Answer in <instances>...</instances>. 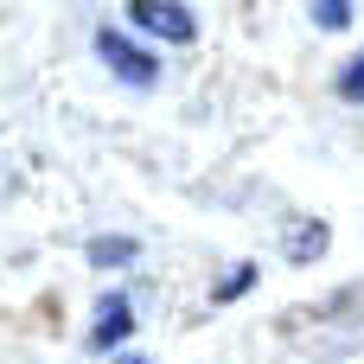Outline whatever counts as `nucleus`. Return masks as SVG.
Masks as SVG:
<instances>
[{"label": "nucleus", "mask_w": 364, "mask_h": 364, "mask_svg": "<svg viewBox=\"0 0 364 364\" xmlns=\"http://www.w3.org/2000/svg\"><path fill=\"white\" fill-rule=\"evenodd\" d=\"M128 333H134L128 294H102V301H96V320H90V352H115Z\"/></svg>", "instance_id": "obj_3"}, {"label": "nucleus", "mask_w": 364, "mask_h": 364, "mask_svg": "<svg viewBox=\"0 0 364 364\" xmlns=\"http://www.w3.org/2000/svg\"><path fill=\"white\" fill-rule=\"evenodd\" d=\"M128 19L154 38H173V45H192L198 38V19L179 6V0H128Z\"/></svg>", "instance_id": "obj_2"}, {"label": "nucleus", "mask_w": 364, "mask_h": 364, "mask_svg": "<svg viewBox=\"0 0 364 364\" xmlns=\"http://www.w3.org/2000/svg\"><path fill=\"white\" fill-rule=\"evenodd\" d=\"M90 262H96V269L134 262V243H128V237H96V243H90Z\"/></svg>", "instance_id": "obj_4"}, {"label": "nucleus", "mask_w": 364, "mask_h": 364, "mask_svg": "<svg viewBox=\"0 0 364 364\" xmlns=\"http://www.w3.org/2000/svg\"><path fill=\"white\" fill-rule=\"evenodd\" d=\"M339 96H346V102H364V51L339 70Z\"/></svg>", "instance_id": "obj_6"}, {"label": "nucleus", "mask_w": 364, "mask_h": 364, "mask_svg": "<svg viewBox=\"0 0 364 364\" xmlns=\"http://www.w3.org/2000/svg\"><path fill=\"white\" fill-rule=\"evenodd\" d=\"M243 288H256V269H250V262H243V269H230V275L218 282V301H237Z\"/></svg>", "instance_id": "obj_8"}, {"label": "nucleus", "mask_w": 364, "mask_h": 364, "mask_svg": "<svg viewBox=\"0 0 364 364\" xmlns=\"http://www.w3.org/2000/svg\"><path fill=\"white\" fill-rule=\"evenodd\" d=\"M320 250H326V230H320V224H307V230H301V237L288 243V256H294V262H314Z\"/></svg>", "instance_id": "obj_5"}, {"label": "nucleus", "mask_w": 364, "mask_h": 364, "mask_svg": "<svg viewBox=\"0 0 364 364\" xmlns=\"http://www.w3.org/2000/svg\"><path fill=\"white\" fill-rule=\"evenodd\" d=\"M314 19H320L326 32H339V26L352 19V0H314Z\"/></svg>", "instance_id": "obj_7"}, {"label": "nucleus", "mask_w": 364, "mask_h": 364, "mask_svg": "<svg viewBox=\"0 0 364 364\" xmlns=\"http://www.w3.org/2000/svg\"><path fill=\"white\" fill-rule=\"evenodd\" d=\"M96 51H102V64H109L122 83H134V90L160 83V64H154V51H141V45H134V38H122L115 26H102V32H96Z\"/></svg>", "instance_id": "obj_1"}, {"label": "nucleus", "mask_w": 364, "mask_h": 364, "mask_svg": "<svg viewBox=\"0 0 364 364\" xmlns=\"http://www.w3.org/2000/svg\"><path fill=\"white\" fill-rule=\"evenodd\" d=\"M122 364H147V358H122Z\"/></svg>", "instance_id": "obj_9"}]
</instances>
